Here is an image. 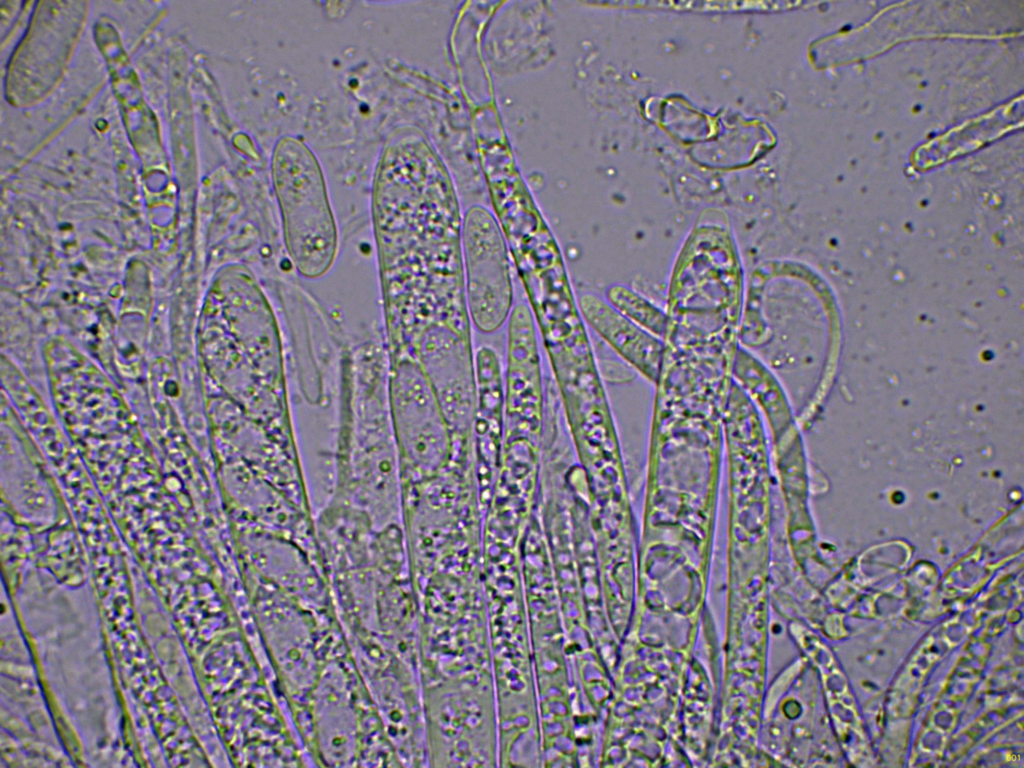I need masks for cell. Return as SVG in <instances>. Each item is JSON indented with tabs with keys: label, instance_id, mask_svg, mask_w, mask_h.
I'll list each match as a JSON object with an SVG mask.
<instances>
[{
	"label": "cell",
	"instance_id": "cell-2",
	"mask_svg": "<svg viewBox=\"0 0 1024 768\" xmlns=\"http://www.w3.org/2000/svg\"><path fill=\"white\" fill-rule=\"evenodd\" d=\"M461 244L469 317L479 332L493 334L513 309V283L504 236L487 209L468 210Z\"/></svg>",
	"mask_w": 1024,
	"mask_h": 768
},
{
	"label": "cell",
	"instance_id": "cell-4",
	"mask_svg": "<svg viewBox=\"0 0 1024 768\" xmlns=\"http://www.w3.org/2000/svg\"><path fill=\"white\" fill-rule=\"evenodd\" d=\"M606 301L652 335L659 338L664 335L667 328L666 314L631 288L622 284L611 285L606 291Z\"/></svg>",
	"mask_w": 1024,
	"mask_h": 768
},
{
	"label": "cell",
	"instance_id": "cell-1",
	"mask_svg": "<svg viewBox=\"0 0 1024 768\" xmlns=\"http://www.w3.org/2000/svg\"><path fill=\"white\" fill-rule=\"evenodd\" d=\"M273 177L285 241L298 271L318 278L331 267L337 232L318 164L302 143L283 139L273 157Z\"/></svg>",
	"mask_w": 1024,
	"mask_h": 768
},
{
	"label": "cell",
	"instance_id": "cell-3",
	"mask_svg": "<svg viewBox=\"0 0 1024 768\" xmlns=\"http://www.w3.org/2000/svg\"><path fill=\"white\" fill-rule=\"evenodd\" d=\"M577 305L585 322L621 357L648 377L656 376L663 350L659 337L624 317L595 294L581 295Z\"/></svg>",
	"mask_w": 1024,
	"mask_h": 768
}]
</instances>
